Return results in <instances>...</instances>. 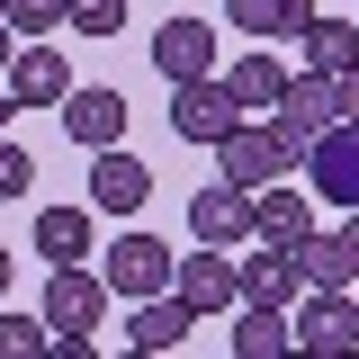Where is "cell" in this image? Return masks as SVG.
Listing matches in <instances>:
<instances>
[{"label": "cell", "instance_id": "6da1fadb", "mask_svg": "<svg viewBox=\"0 0 359 359\" xmlns=\"http://www.w3.org/2000/svg\"><path fill=\"white\" fill-rule=\"evenodd\" d=\"M332 126H341V72H314V63H306V72H287V99L269 108V135H278V153L306 171V153H314Z\"/></svg>", "mask_w": 359, "mask_h": 359}, {"label": "cell", "instance_id": "7a4b0ae2", "mask_svg": "<svg viewBox=\"0 0 359 359\" xmlns=\"http://www.w3.org/2000/svg\"><path fill=\"white\" fill-rule=\"evenodd\" d=\"M287 332H297V351H314V359L359 351V297L351 287H306V297L287 306Z\"/></svg>", "mask_w": 359, "mask_h": 359}, {"label": "cell", "instance_id": "3957f363", "mask_svg": "<svg viewBox=\"0 0 359 359\" xmlns=\"http://www.w3.org/2000/svg\"><path fill=\"white\" fill-rule=\"evenodd\" d=\"M252 108L224 90V72H198V81H171V135L180 144H224Z\"/></svg>", "mask_w": 359, "mask_h": 359}, {"label": "cell", "instance_id": "277c9868", "mask_svg": "<svg viewBox=\"0 0 359 359\" xmlns=\"http://www.w3.org/2000/svg\"><path fill=\"white\" fill-rule=\"evenodd\" d=\"M108 297H117V287H108V269H81V261H63L54 269V278H45V323H54V332H99V323H108Z\"/></svg>", "mask_w": 359, "mask_h": 359}, {"label": "cell", "instance_id": "5b68a950", "mask_svg": "<svg viewBox=\"0 0 359 359\" xmlns=\"http://www.w3.org/2000/svg\"><path fill=\"white\" fill-rule=\"evenodd\" d=\"M171 278H180V252L162 233H117V243H108V287H117L126 306L135 297H162Z\"/></svg>", "mask_w": 359, "mask_h": 359}, {"label": "cell", "instance_id": "8992f818", "mask_svg": "<svg viewBox=\"0 0 359 359\" xmlns=\"http://www.w3.org/2000/svg\"><path fill=\"white\" fill-rule=\"evenodd\" d=\"M171 287H180L198 314H233V306H243V269H233V252H224V243L180 252V278H171Z\"/></svg>", "mask_w": 359, "mask_h": 359}, {"label": "cell", "instance_id": "52a82bcc", "mask_svg": "<svg viewBox=\"0 0 359 359\" xmlns=\"http://www.w3.org/2000/svg\"><path fill=\"white\" fill-rule=\"evenodd\" d=\"M63 135H72L81 153L126 144V90H117V81H72V99H63Z\"/></svg>", "mask_w": 359, "mask_h": 359}, {"label": "cell", "instance_id": "ba28073f", "mask_svg": "<svg viewBox=\"0 0 359 359\" xmlns=\"http://www.w3.org/2000/svg\"><path fill=\"white\" fill-rule=\"evenodd\" d=\"M189 323H207V314L189 306L180 287H162V297H135V314H126V351H144V359L189 351Z\"/></svg>", "mask_w": 359, "mask_h": 359}, {"label": "cell", "instance_id": "9c48e42d", "mask_svg": "<svg viewBox=\"0 0 359 359\" xmlns=\"http://www.w3.org/2000/svg\"><path fill=\"white\" fill-rule=\"evenodd\" d=\"M306 180H314V198H323V207L359 216V126H351V117H341V126L306 153Z\"/></svg>", "mask_w": 359, "mask_h": 359}, {"label": "cell", "instance_id": "30bf717a", "mask_svg": "<svg viewBox=\"0 0 359 359\" xmlns=\"http://www.w3.org/2000/svg\"><path fill=\"white\" fill-rule=\"evenodd\" d=\"M216 171L233 180V189H269V180H287V171H297V162L278 153V135H269V117H261V126L243 117V126H233V135H224V144H216Z\"/></svg>", "mask_w": 359, "mask_h": 359}, {"label": "cell", "instance_id": "8fae6325", "mask_svg": "<svg viewBox=\"0 0 359 359\" xmlns=\"http://www.w3.org/2000/svg\"><path fill=\"white\" fill-rule=\"evenodd\" d=\"M189 233H198V243H224V252H243V243H252V189H233V180L216 171L198 198H189Z\"/></svg>", "mask_w": 359, "mask_h": 359}, {"label": "cell", "instance_id": "7c38bea8", "mask_svg": "<svg viewBox=\"0 0 359 359\" xmlns=\"http://www.w3.org/2000/svg\"><path fill=\"white\" fill-rule=\"evenodd\" d=\"M0 81H9L18 108H63V99H72V63H63L45 36H27L18 54H9V72H0Z\"/></svg>", "mask_w": 359, "mask_h": 359}, {"label": "cell", "instance_id": "4fadbf2b", "mask_svg": "<svg viewBox=\"0 0 359 359\" xmlns=\"http://www.w3.org/2000/svg\"><path fill=\"white\" fill-rule=\"evenodd\" d=\"M144 198H153V171L135 162L126 144H99V153H90V207H99V216H135Z\"/></svg>", "mask_w": 359, "mask_h": 359}, {"label": "cell", "instance_id": "5bb4252c", "mask_svg": "<svg viewBox=\"0 0 359 359\" xmlns=\"http://www.w3.org/2000/svg\"><path fill=\"white\" fill-rule=\"evenodd\" d=\"M314 233V189H297V180H269V189H252V243H306Z\"/></svg>", "mask_w": 359, "mask_h": 359}, {"label": "cell", "instance_id": "9a60e30c", "mask_svg": "<svg viewBox=\"0 0 359 359\" xmlns=\"http://www.w3.org/2000/svg\"><path fill=\"white\" fill-rule=\"evenodd\" d=\"M153 72H162V81H198V72H216V27H207V18H171V27H153Z\"/></svg>", "mask_w": 359, "mask_h": 359}, {"label": "cell", "instance_id": "2e32d148", "mask_svg": "<svg viewBox=\"0 0 359 359\" xmlns=\"http://www.w3.org/2000/svg\"><path fill=\"white\" fill-rule=\"evenodd\" d=\"M233 269H243V297H261V306H297L306 297V269H297L287 243H252Z\"/></svg>", "mask_w": 359, "mask_h": 359}, {"label": "cell", "instance_id": "e0dca14e", "mask_svg": "<svg viewBox=\"0 0 359 359\" xmlns=\"http://www.w3.org/2000/svg\"><path fill=\"white\" fill-rule=\"evenodd\" d=\"M90 243H99V207H36V252H45V269L90 261Z\"/></svg>", "mask_w": 359, "mask_h": 359}, {"label": "cell", "instance_id": "ac0fdd59", "mask_svg": "<svg viewBox=\"0 0 359 359\" xmlns=\"http://www.w3.org/2000/svg\"><path fill=\"white\" fill-rule=\"evenodd\" d=\"M224 90H233L252 117H269V108L287 99V63H278L269 45H252V54H233V63H224Z\"/></svg>", "mask_w": 359, "mask_h": 359}, {"label": "cell", "instance_id": "d6986e66", "mask_svg": "<svg viewBox=\"0 0 359 359\" xmlns=\"http://www.w3.org/2000/svg\"><path fill=\"white\" fill-rule=\"evenodd\" d=\"M243 323L224 332L233 341V359H278V351H297V332H287V306H261V297H243Z\"/></svg>", "mask_w": 359, "mask_h": 359}, {"label": "cell", "instance_id": "ffe728a7", "mask_svg": "<svg viewBox=\"0 0 359 359\" xmlns=\"http://www.w3.org/2000/svg\"><path fill=\"white\" fill-rule=\"evenodd\" d=\"M224 18H233L252 45H269V36H306V27H314V0H224Z\"/></svg>", "mask_w": 359, "mask_h": 359}, {"label": "cell", "instance_id": "44dd1931", "mask_svg": "<svg viewBox=\"0 0 359 359\" xmlns=\"http://www.w3.org/2000/svg\"><path fill=\"white\" fill-rule=\"evenodd\" d=\"M297 269H306V287H359L351 243H341V233H323V224H314L306 243H297Z\"/></svg>", "mask_w": 359, "mask_h": 359}, {"label": "cell", "instance_id": "7402d4cb", "mask_svg": "<svg viewBox=\"0 0 359 359\" xmlns=\"http://www.w3.org/2000/svg\"><path fill=\"white\" fill-rule=\"evenodd\" d=\"M297 45H306L314 72H359V27H351V18H314Z\"/></svg>", "mask_w": 359, "mask_h": 359}, {"label": "cell", "instance_id": "603a6c76", "mask_svg": "<svg viewBox=\"0 0 359 359\" xmlns=\"http://www.w3.org/2000/svg\"><path fill=\"white\" fill-rule=\"evenodd\" d=\"M45 351H54L45 306H36V314H0V359H45Z\"/></svg>", "mask_w": 359, "mask_h": 359}, {"label": "cell", "instance_id": "cb8c5ba5", "mask_svg": "<svg viewBox=\"0 0 359 359\" xmlns=\"http://www.w3.org/2000/svg\"><path fill=\"white\" fill-rule=\"evenodd\" d=\"M63 27L72 36H117L126 27V0H63Z\"/></svg>", "mask_w": 359, "mask_h": 359}, {"label": "cell", "instance_id": "d4e9b609", "mask_svg": "<svg viewBox=\"0 0 359 359\" xmlns=\"http://www.w3.org/2000/svg\"><path fill=\"white\" fill-rule=\"evenodd\" d=\"M0 18H9L18 36H54V27H63V0H0Z\"/></svg>", "mask_w": 359, "mask_h": 359}, {"label": "cell", "instance_id": "484cf974", "mask_svg": "<svg viewBox=\"0 0 359 359\" xmlns=\"http://www.w3.org/2000/svg\"><path fill=\"white\" fill-rule=\"evenodd\" d=\"M27 180H36V162H27V153L0 135V198H27Z\"/></svg>", "mask_w": 359, "mask_h": 359}, {"label": "cell", "instance_id": "4316f807", "mask_svg": "<svg viewBox=\"0 0 359 359\" xmlns=\"http://www.w3.org/2000/svg\"><path fill=\"white\" fill-rule=\"evenodd\" d=\"M341 117L359 126V72H341Z\"/></svg>", "mask_w": 359, "mask_h": 359}, {"label": "cell", "instance_id": "83f0119b", "mask_svg": "<svg viewBox=\"0 0 359 359\" xmlns=\"http://www.w3.org/2000/svg\"><path fill=\"white\" fill-rule=\"evenodd\" d=\"M18 45H27V36H18V27L0 18V72H9V54H18Z\"/></svg>", "mask_w": 359, "mask_h": 359}, {"label": "cell", "instance_id": "f1b7e54d", "mask_svg": "<svg viewBox=\"0 0 359 359\" xmlns=\"http://www.w3.org/2000/svg\"><path fill=\"white\" fill-rule=\"evenodd\" d=\"M9 278H18V261H9V243H0V297H9Z\"/></svg>", "mask_w": 359, "mask_h": 359}, {"label": "cell", "instance_id": "f546056e", "mask_svg": "<svg viewBox=\"0 0 359 359\" xmlns=\"http://www.w3.org/2000/svg\"><path fill=\"white\" fill-rule=\"evenodd\" d=\"M9 117H18V99H9V81H0V135H9Z\"/></svg>", "mask_w": 359, "mask_h": 359}, {"label": "cell", "instance_id": "4dcf8cb0", "mask_svg": "<svg viewBox=\"0 0 359 359\" xmlns=\"http://www.w3.org/2000/svg\"><path fill=\"white\" fill-rule=\"evenodd\" d=\"M341 243H351V269H359V216H351V224H341Z\"/></svg>", "mask_w": 359, "mask_h": 359}]
</instances>
